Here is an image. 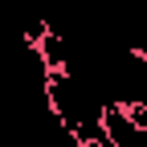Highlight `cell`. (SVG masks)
<instances>
[{"instance_id":"6da1fadb","label":"cell","mask_w":147,"mask_h":147,"mask_svg":"<svg viewBox=\"0 0 147 147\" xmlns=\"http://www.w3.org/2000/svg\"><path fill=\"white\" fill-rule=\"evenodd\" d=\"M82 147H102V139H86V143H82Z\"/></svg>"},{"instance_id":"7a4b0ae2","label":"cell","mask_w":147,"mask_h":147,"mask_svg":"<svg viewBox=\"0 0 147 147\" xmlns=\"http://www.w3.org/2000/svg\"><path fill=\"white\" fill-rule=\"evenodd\" d=\"M98 139H102V147H119V143H115V139H106V135H98Z\"/></svg>"}]
</instances>
